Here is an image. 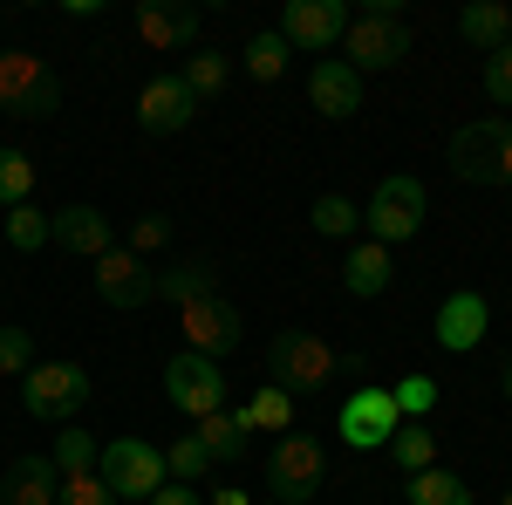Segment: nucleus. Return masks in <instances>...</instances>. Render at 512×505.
Segmentation results:
<instances>
[{"instance_id":"nucleus-28","label":"nucleus","mask_w":512,"mask_h":505,"mask_svg":"<svg viewBox=\"0 0 512 505\" xmlns=\"http://www.w3.org/2000/svg\"><path fill=\"white\" fill-rule=\"evenodd\" d=\"M308 219H315V233H321V239H349L355 226H362V212H355V205H349L342 192H321Z\"/></svg>"},{"instance_id":"nucleus-42","label":"nucleus","mask_w":512,"mask_h":505,"mask_svg":"<svg viewBox=\"0 0 512 505\" xmlns=\"http://www.w3.org/2000/svg\"><path fill=\"white\" fill-rule=\"evenodd\" d=\"M499 383H506V403H512V355H506V369H499Z\"/></svg>"},{"instance_id":"nucleus-12","label":"nucleus","mask_w":512,"mask_h":505,"mask_svg":"<svg viewBox=\"0 0 512 505\" xmlns=\"http://www.w3.org/2000/svg\"><path fill=\"white\" fill-rule=\"evenodd\" d=\"M96 294H103L110 308H151V301H158V273L144 267L130 246H110V253L96 260Z\"/></svg>"},{"instance_id":"nucleus-7","label":"nucleus","mask_w":512,"mask_h":505,"mask_svg":"<svg viewBox=\"0 0 512 505\" xmlns=\"http://www.w3.org/2000/svg\"><path fill=\"white\" fill-rule=\"evenodd\" d=\"M396 430H403V410H396V396L383 383L349 389V396H342V410H335V437L355 444V451H390Z\"/></svg>"},{"instance_id":"nucleus-43","label":"nucleus","mask_w":512,"mask_h":505,"mask_svg":"<svg viewBox=\"0 0 512 505\" xmlns=\"http://www.w3.org/2000/svg\"><path fill=\"white\" fill-rule=\"evenodd\" d=\"M506 505H512V492H506Z\"/></svg>"},{"instance_id":"nucleus-4","label":"nucleus","mask_w":512,"mask_h":505,"mask_svg":"<svg viewBox=\"0 0 512 505\" xmlns=\"http://www.w3.org/2000/svg\"><path fill=\"white\" fill-rule=\"evenodd\" d=\"M55 103H62V82L41 69V55L0 48V110L21 117V123H35V117H55Z\"/></svg>"},{"instance_id":"nucleus-37","label":"nucleus","mask_w":512,"mask_h":505,"mask_svg":"<svg viewBox=\"0 0 512 505\" xmlns=\"http://www.w3.org/2000/svg\"><path fill=\"white\" fill-rule=\"evenodd\" d=\"M55 505H123V499L96 478V471H82V478H62V499Z\"/></svg>"},{"instance_id":"nucleus-32","label":"nucleus","mask_w":512,"mask_h":505,"mask_svg":"<svg viewBox=\"0 0 512 505\" xmlns=\"http://www.w3.org/2000/svg\"><path fill=\"white\" fill-rule=\"evenodd\" d=\"M205 287H219V280H212V267H205V260H185V267L158 273V294H164V301H171V308H178V301H185V294H205Z\"/></svg>"},{"instance_id":"nucleus-14","label":"nucleus","mask_w":512,"mask_h":505,"mask_svg":"<svg viewBox=\"0 0 512 505\" xmlns=\"http://www.w3.org/2000/svg\"><path fill=\"white\" fill-rule=\"evenodd\" d=\"M192 117H198V96L178 76H151V82H144V96H137V123H144L151 137H178Z\"/></svg>"},{"instance_id":"nucleus-17","label":"nucleus","mask_w":512,"mask_h":505,"mask_svg":"<svg viewBox=\"0 0 512 505\" xmlns=\"http://www.w3.org/2000/svg\"><path fill=\"white\" fill-rule=\"evenodd\" d=\"M308 103H315L328 123H342L362 110V76H355L342 55H321L315 62V76H308Z\"/></svg>"},{"instance_id":"nucleus-13","label":"nucleus","mask_w":512,"mask_h":505,"mask_svg":"<svg viewBox=\"0 0 512 505\" xmlns=\"http://www.w3.org/2000/svg\"><path fill=\"white\" fill-rule=\"evenodd\" d=\"M499 123H506V117H485V123H465V130H451V144H444V164H451L465 185H499Z\"/></svg>"},{"instance_id":"nucleus-39","label":"nucleus","mask_w":512,"mask_h":505,"mask_svg":"<svg viewBox=\"0 0 512 505\" xmlns=\"http://www.w3.org/2000/svg\"><path fill=\"white\" fill-rule=\"evenodd\" d=\"M144 505H205V499H198V485H171V478H164V492H151Z\"/></svg>"},{"instance_id":"nucleus-10","label":"nucleus","mask_w":512,"mask_h":505,"mask_svg":"<svg viewBox=\"0 0 512 505\" xmlns=\"http://www.w3.org/2000/svg\"><path fill=\"white\" fill-rule=\"evenodd\" d=\"M164 396L185 410V417H212V410H226V376H219V362L212 355H192L178 349L171 362H164Z\"/></svg>"},{"instance_id":"nucleus-29","label":"nucleus","mask_w":512,"mask_h":505,"mask_svg":"<svg viewBox=\"0 0 512 505\" xmlns=\"http://www.w3.org/2000/svg\"><path fill=\"white\" fill-rule=\"evenodd\" d=\"M7 246H14V253H41V246H48V212H41V205H14V212H7Z\"/></svg>"},{"instance_id":"nucleus-2","label":"nucleus","mask_w":512,"mask_h":505,"mask_svg":"<svg viewBox=\"0 0 512 505\" xmlns=\"http://www.w3.org/2000/svg\"><path fill=\"white\" fill-rule=\"evenodd\" d=\"M410 55V35H403V21H396V0H376L369 14H349V28H342V62H349L355 76H383Z\"/></svg>"},{"instance_id":"nucleus-9","label":"nucleus","mask_w":512,"mask_h":505,"mask_svg":"<svg viewBox=\"0 0 512 505\" xmlns=\"http://www.w3.org/2000/svg\"><path fill=\"white\" fill-rule=\"evenodd\" d=\"M362 226L376 246H403V239L424 233V185L417 178H383L376 198H369V212H362Z\"/></svg>"},{"instance_id":"nucleus-31","label":"nucleus","mask_w":512,"mask_h":505,"mask_svg":"<svg viewBox=\"0 0 512 505\" xmlns=\"http://www.w3.org/2000/svg\"><path fill=\"white\" fill-rule=\"evenodd\" d=\"M205 465H212V458H205V444H198V437H178V444L164 451V478H171V485H198Z\"/></svg>"},{"instance_id":"nucleus-38","label":"nucleus","mask_w":512,"mask_h":505,"mask_svg":"<svg viewBox=\"0 0 512 505\" xmlns=\"http://www.w3.org/2000/svg\"><path fill=\"white\" fill-rule=\"evenodd\" d=\"M164 239H171V219H164V212H151V219H137V226H130V253L144 260V253H158Z\"/></svg>"},{"instance_id":"nucleus-5","label":"nucleus","mask_w":512,"mask_h":505,"mask_svg":"<svg viewBox=\"0 0 512 505\" xmlns=\"http://www.w3.org/2000/svg\"><path fill=\"white\" fill-rule=\"evenodd\" d=\"M96 478H103L117 499L144 505L151 492H164V451H158V444H144V437H110L103 458H96Z\"/></svg>"},{"instance_id":"nucleus-11","label":"nucleus","mask_w":512,"mask_h":505,"mask_svg":"<svg viewBox=\"0 0 512 505\" xmlns=\"http://www.w3.org/2000/svg\"><path fill=\"white\" fill-rule=\"evenodd\" d=\"M342 28H349V7H342V0H287V7H280V28H274V35L287 41V48L328 55V48L342 41Z\"/></svg>"},{"instance_id":"nucleus-8","label":"nucleus","mask_w":512,"mask_h":505,"mask_svg":"<svg viewBox=\"0 0 512 505\" xmlns=\"http://www.w3.org/2000/svg\"><path fill=\"white\" fill-rule=\"evenodd\" d=\"M178 328H185V342H192V355H233L239 349V308L219 294V287H205V294H185L178 301Z\"/></svg>"},{"instance_id":"nucleus-41","label":"nucleus","mask_w":512,"mask_h":505,"mask_svg":"<svg viewBox=\"0 0 512 505\" xmlns=\"http://www.w3.org/2000/svg\"><path fill=\"white\" fill-rule=\"evenodd\" d=\"M219 505H253V499H246V492H233V485H226V492H219Z\"/></svg>"},{"instance_id":"nucleus-33","label":"nucleus","mask_w":512,"mask_h":505,"mask_svg":"<svg viewBox=\"0 0 512 505\" xmlns=\"http://www.w3.org/2000/svg\"><path fill=\"white\" fill-rule=\"evenodd\" d=\"M28 192H35V164L21 151H0V205L14 212V205H28Z\"/></svg>"},{"instance_id":"nucleus-15","label":"nucleus","mask_w":512,"mask_h":505,"mask_svg":"<svg viewBox=\"0 0 512 505\" xmlns=\"http://www.w3.org/2000/svg\"><path fill=\"white\" fill-rule=\"evenodd\" d=\"M48 239L69 246V253H82V260H103V253L117 246V226H110L96 205H62V212H48Z\"/></svg>"},{"instance_id":"nucleus-36","label":"nucleus","mask_w":512,"mask_h":505,"mask_svg":"<svg viewBox=\"0 0 512 505\" xmlns=\"http://www.w3.org/2000/svg\"><path fill=\"white\" fill-rule=\"evenodd\" d=\"M485 96H492L499 110H512V41L485 55Z\"/></svg>"},{"instance_id":"nucleus-16","label":"nucleus","mask_w":512,"mask_h":505,"mask_svg":"<svg viewBox=\"0 0 512 505\" xmlns=\"http://www.w3.org/2000/svg\"><path fill=\"white\" fill-rule=\"evenodd\" d=\"M485 328H492V301H485L478 287H458V294L437 308V342H444L451 355L478 349V342H485Z\"/></svg>"},{"instance_id":"nucleus-34","label":"nucleus","mask_w":512,"mask_h":505,"mask_svg":"<svg viewBox=\"0 0 512 505\" xmlns=\"http://www.w3.org/2000/svg\"><path fill=\"white\" fill-rule=\"evenodd\" d=\"M390 396H396V410H403V424H424V417L437 410V383L431 376H403Z\"/></svg>"},{"instance_id":"nucleus-40","label":"nucleus","mask_w":512,"mask_h":505,"mask_svg":"<svg viewBox=\"0 0 512 505\" xmlns=\"http://www.w3.org/2000/svg\"><path fill=\"white\" fill-rule=\"evenodd\" d=\"M499 185H512V117L499 123Z\"/></svg>"},{"instance_id":"nucleus-3","label":"nucleus","mask_w":512,"mask_h":505,"mask_svg":"<svg viewBox=\"0 0 512 505\" xmlns=\"http://www.w3.org/2000/svg\"><path fill=\"white\" fill-rule=\"evenodd\" d=\"M267 492H274V505H308L328 492V451H321L315 437H280L274 458H267Z\"/></svg>"},{"instance_id":"nucleus-20","label":"nucleus","mask_w":512,"mask_h":505,"mask_svg":"<svg viewBox=\"0 0 512 505\" xmlns=\"http://www.w3.org/2000/svg\"><path fill=\"white\" fill-rule=\"evenodd\" d=\"M458 35L472 41V48H485V55L506 48V41H512V7H506V0H472V7L458 14Z\"/></svg>"},{"instance_id":"nucleus-24","label":"nucleus","mask_w":512,"mask_h":505,"mask_svg":"<svg viewBox=\"0 0 512 505\" xmlns=\"http://www.w3.org/2000/svg\"><path fill=\"white\" fill-rule=\"evenodd\" d=\"M390 458L410 471V478H417V471H431V465H437V430H431V424H403V430L390 437Z\"/></svg>"},{"instance_id":"nucleus-25","label":"nucleus","mask_w":512,"mask_h":505,"mask_svg":"<svg viewBox=\"0 0 512 505\" xmlns=\"http://www.w3.org/2000/svg\"><path fill=\"white\" fill-rule=\"evenodd\" d=\"M226 76H233V69H226V55H212V48H192V55H185V69H178V82L192 89L198 103H205V96H219Z\"/></svg>"},{"instance_id":"nucleus-27","label":"nucleus","mask_w":512,"mask_h":505,"mask_svg":"<svg viewBox=\"0 0 512 505\" xmlns=\"http://www.w3.org/2000/svg\"><path fill=\"white\" fill-rule=\"evenodd\" d=\"M96 458H103V444L89 430H62L55 437V478H82V471H96Z\"/></svg>"},{"instance_id":"nucleus-1","label":"nucleus","mask_w":512,"mask_h":505,"mask_svg":"<svg viewBox=\"0 0 512 505\" xmlns=\"http://www.w3.org/2000/svg\"><path fill=\"white\" fill-rule=\"evenodd\" d=\"M335 376H342V355L328 349L321 335H308V328L274 335V349H267V383L274 389H287V396H321Z\"/></svg>"},{"instance_id":"nucleus-21","label":"nucleus","mask_w":512,"mask_h":505,"mask_svg":"<svg viewBox=\"0 0 512 505\" xmlns=\"http://www.w3.org/2000/svg\"><path fill=\"white\" fill-rule=\"evenodd\" d=\"M342 287H349L355 301H369V294H383L390 287V246H376V239H362L349 260H342Z\"/></svg>"},{"instance_id":"nucleus-6","label":"nucleus","mask_w":512,"mask_h":505,"mask_svg":"<svg viewBox=\"0 0 512 505\" xmlns=\"http://www.w3.org/2000/svg\"><path fill=\"white\" fill-rule=\"evenodd\" d=\"M21 403H28V417H41V424H69L82 403H89V369L82 362H35L21 376Z\"/></svg>"},{"instance_id":"nucleus-19","label":"nucleus","mask_w":512,"mask_h":505,"mask_svg":"<svg viewBox=\"0 0 512 505\" xmlns=\"http://www.w3.org/2000/svg\"><path fill=\"white\" fill-rule=\"evenodd\" d=\"M55 499H62L55 458H14L0 478V505H55Z\"/></svg>"},{"instance_id":"nucleus-18","label":"nucleus","mask_w":512,"mask_h":505,"mask_svg":"<svg viewBox=\"0 0 512 505\" xmlns=\"http://www.w3.org/2000/svg\"><path fill=\"white\" fill-rule=\"evenodd\" d=\"M137 41L158 48V55H178L198 41V7H137Z\"/></svg>"},{"instance_id":"nucleus-30","label":"nucleus","mask_w":512,"mask_h":505,"mask_svg":"<svg viewBox=\"0 0 512 505\" xmlns=\"http://www.w3.org/2000/svg\"><path fill=\"white\" fill-rule=\"evenodd\" d=\"M246 76L253 82H280L287 76V41L280 35H253L246 41Z\"/></svg>"},{"instance_id":"nucleus-26","label":"nucleus","mask_w":512,"mask_h":505,"mask_svg":"<svg viewBox=\"0 0 512 505\" xmlns=\"http://www.w3.org/2000/svg\"><path fill=\"white\" fill-rule=\"evenodd\" d=\"M410 505H472V492H465V478L458 471H417L410 478Z\"/></svg>"},{"instance_id":"nucleus-22","label":"nucleus","mask_w":512,"mask_h":505,"mask_svg":"<svg viewBox=\"0 0 512 505\" xmlns=\"http://www.w3.org/2000/svg\"><path fill=\"white\" fill-rule=\"evenodd\" d=\"M192 437L205 444V458H226V465H233V458H246V437H253V430H246L239 410H212V417H198Z\"/></svg>"},{"instance_id":"nucleus-35","label":"nucleus","mask_w":512,"mask_h":505,"mask_svg":"<svg viewBox=\"0 0 512 505\" xmlns=\"http://www.w3.org/2000/svg\"><path fill=\"white\" fill-rule=\"evenodd\" d=\"M35 369V335L28 328H0V376H28Z\"/></svg>"},{"instance_id":"nucleus-23","label":"nucleus","mask_w":512,"mask_h":505,"mask_svg":"<svg viewBox=\"0 0 512 505\" xmlns=\"http://www.w3.org/2000/svg\"><path fill=\"white\" fill-rule=\"evenodd\" d=\"M239 417H246V430H253V437H267V430H274V437H287V430H294V396H287V389H274V383H260V389H253V403H246Z\"/></svg>"}]
</instances>
